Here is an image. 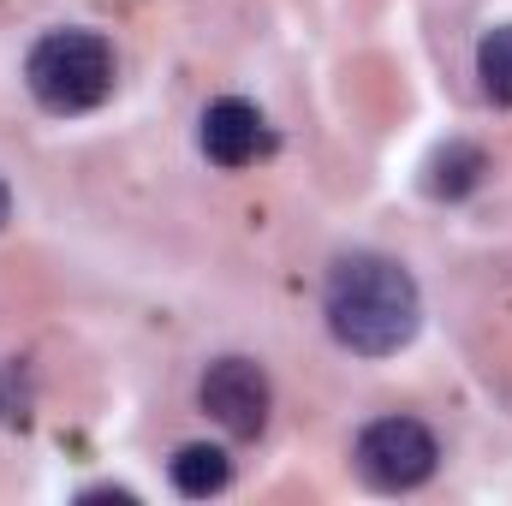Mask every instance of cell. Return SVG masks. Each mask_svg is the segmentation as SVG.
Wrapping results in <instances>:
<instances>
[{
    "label": "cell",
    "mask_w": 512,
    "mask_h": 506,
    "mask_svg": "<svg viewBox=\"0 0 512 506\" xmlns=\"http://www.w3.org/2000/svg\"><path fill=\"white\" fill-rule=\"evenodd\" d=\"M483 173H489V155H483L477 143H465V137H447V143L423 161V191H429L435 203H459V197H471V191L483 185Z\"/></svg>",
    "instance_id": "6"
},
{
    "label": "cell",
    "mask_w": 512,
    "mask_h": 506,
    "mask_svg": "<svg viewBox=\"0 0 512 506\" xmlns=\"http://www.w3.org/2000/svg\"><path fill=\"white\" fill-rule=\"evenodd\" d=\"M197 143H203V155H209L215 167H245V161H256V155L268 149V120L256 114L251 102L221 96V102L203 108V131H197Z\"/></svg>",
    "instance_id": "5"
},
{
    "label": "cell",
    "mask_w": 512,
    "mask_h": 506,
    "mask_svg": "<svg viewBox=\"0 0 512 506\" xmlns=\"http://www.w3.org/2000/svg\"><path fill=\"white\" fill-rule=\"evenodd\" d=\"M167 471H173V489H179V495H191V501H203V495H221V489L233 483V459H227L221 447H209V441H191V447H179Z\"/></svg>",
    "instance_id": "7"
},
{
    "label": "cell",
    "mask_w": 512,
    "mask_h": 506,
    "mask_svg": "<svg viewBox=\"0 0 512 506\" xmlns=\"http://www.w3.org/2000/svg\"><path fill=\"white\" fill-rule=\"evenodd\" d=\"M322 310H328L334 340L346 352H358V358H393V352H405L417 340V322H423L417 280L393 256H376V251H352L334 262Z\"/></svg>",
    "instance_id": "1"
},
{
    "label": "cell",
    "mask_w": 512,
    "mask_h": 506,
    "mask_svg": "<svg viewBox=\"0 0 512 506\" xmlns=\"http://www.w3.org/2000/svg\"><path fill=\"white\" fill-rule=\"evenodd\" d=\"M435 459H441V447H435V435L417 417H376V423H364V435L352 447L358 477L370 489H382V495L429 483L435 477Z\"/></svg>",
    "instance_id": "3"
},
{
    "label": "cell",
    "mask_w": 512,
    "mask_h": 506,
    "mask_svg": "<svg viewBox=\"0 0 512 506\" xmlns=\"http://www.w3.org/2000/svg\"><path fill=\"white\" fill-rule=\"evenodd\" d=\"M24 84L48 114H90L114 96V48L96 30H48L24 60Z\"/></svg>",
    "instance_id": "2"
},
{
    "label": "cell",
    "mask_w": 512,
    "mask_h": 506,
    "mask_svg": "<svg viewBox=\"0 0 512 506\" xmlns=\"http://www.w3.org/2000/svg\"><path fill=\"white\" fill-rule=\"evenodd\" d=\"M197 399H203V411H209L227 435H239V441L262 435L268 405H274L268 376H262V364H251V358H215V364L203 370V381H197Z\"/></svg>",
    "instance_id": "4"
},
{
    "label": "cell",
    "mask_w": 512,
    "mask_h": 506,
    "mask_svg": "<svg viewBox=\"0 0 512 506\" xmlns=\"http://www.w3.org/2000/svg\"><path fill=\"white\" fill-rule=\"evenodd\" d=\"M477 78H483V96L495 108H512V24H495L477 42Z\"/></svg>",
    "instance_id": "8"
},
{
    "label": "cell",
    "mask_w": 512,
    "mask_h": 506,
    "mask_svg": "<svg viewBox=\"0 0 512 506\" xmlns=\"http://www.w3.org/2000/svg\"><path fill=\"white\" fill-rule=\"evenodd\" d=\"M6 215H12V197H6V179H0V227H6Z\"/></svg>",
    "instance_id": "9"
}]
</instances>
